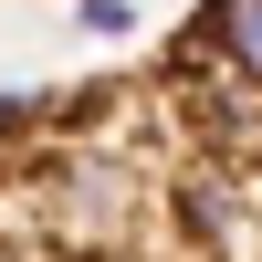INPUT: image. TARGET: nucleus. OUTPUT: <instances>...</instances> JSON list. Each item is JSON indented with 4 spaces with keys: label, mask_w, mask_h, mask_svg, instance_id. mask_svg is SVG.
Returning <instances> with one entry per match:
<instances>
[{
    "label": "nucleus",
    "mask_w": 262,
    "mask_h": 262,
    "mask_svg": "<svg viewBox=\"0 0 262 262\" xmlns=\"http://www.w3.org/2000/svg\"><path fill=\"white\" fill-rule=\"evenodd\" d=\"M0 262H262V0L0 95Z\"/></svg>",
    "instance_id": "f257e3e1"
}]
</instances>
